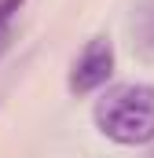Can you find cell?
<instances>
[{
	"instance_id": "6da1fadb",
	"label": "cell",
	"mask_w": 154,
	"mask_h": 158,
	"mask_svg": "<svg viewBox=\"0 0 154 158\" xmlns=\"http://www.w3.org/2000/svg\"><path fill=\"white\" fill-rule=\"evenodd\" d=\"M95 129L121 147H143L154 143V85L128 81L107 88L92 107Z\"/></svg>"
},
{
	"instance_id": "7a4b0ae2",
	"label": "cell",
	"mask_w": 154,
	"mask_h": 158,
	"mask_svg": "<svg viewBox=\"0 0 154 158\" xmlns=\"http://www.w3.org/2000/svg\"><path fill=\"white\" fill-rule=\"evenodd\" d=\"M114 66H117L114 40L99 33V37L88 40V44L81 48V55L74 59L70 77H66V88H70L74 96H92V92H99L107 81L114 77Z\"/></svg>"
},
{
	"instance_id": "3957f363",
	"label": "cell",
	"mask_w": 154,
	"mask_h": 158,
	"mask_svg": "<svg viewBox=\"0 0 154 158\" xmlns=\"http://www.w3.org/2000/svg\"><path fill=\"white\" fill-rule=\"evenodd\" d=\"M132 37H136V48L154 59V0H143L132 15Z\"/></svg>"
},
{
	"instance_id": "277c9868",
	"label": "cell",
	"mask_w": 154,
	"mask_h": 158,
	"mask_svg": "<svg viewBox=\"0 0 154 158\" xmlns=\"http://www.w3.org/2000/svg\"><path fill=\"white\" fill-rule=\"evenodd\" d=\"M22 7H26V0H0V52L11 44V30H15V19Z\"/></svg>"
},
{
	"instance_id": "5b68a950",
	"label": "cell",
	"mask_w": 154,
	"mask_h": 158,
	"mask_svg": "<svg viewBox=\"0 0 154 158\" xmlns=\"http://www.w3.org/2000/svg\"><path fill=\"white\" fill-rule=\"evenodd\" d=\"M151 158H154V151H151Z\"/></svg>"
}]
</instances>
